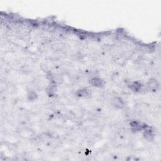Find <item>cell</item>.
Instances as JSON below:
<instances>
[{
  "mask_svg": "<svg viewBox=\"0 0 161 161\" xmlns=\"http://www.w3.org/2000/svg\"><path fill=\"white\" fill-rule=\"evenodd\" d=\"M111 105L113 107L117 109H122L125 106V102L122 100V98L118 96H115L111 100Z\"/></svg>",
  "mask_w": 161,
  "mask_h": 161,
  "instance_id": "obj_1",
  "label": "cell"
},
{
  "mask_svg": "<svg viewBox=\"0 0 161 161\" xmlns=\"http://www.w3.org/2000/svg\"><path fill=\"white\" fill-rule=\"evenodd\" d=\"M144 137L148 141H152L153 138H154V135H153V131L151 127H144Z\"/></svg>",
  "mask_w": 161,
  "mask_h": 161,
  "instance_id": "obj_2",
  "label": "cell"
},
{
  "mask_svg": "<svg viewBox=\"0 0 161 161\" xmlns=\"http://www.w3.org/2000/svg\"><path fill=\"white\" fill-rule=\"evenodd\" d=\"M90 84L94 87L101 88L104 86L105 82L103 79L100 78H93L91 79Z\"/></svg>",
  "mask_w": 161,
  "mask_h": 161,
  "instance_id": "obj_3",
  "label": "cell"
},
{
  "mask_svg": "<svg viewBox=\"0 0 161 161\" xmlns=\"http://www.w3.org/2000/svg\"><path fill=\"white\" fill-rule=\"evenodd\" d=\"M147 87L150 91H154L159 87V83L155 79H151L147 84Z\"/></svg>",
  "mask_w": 161,
  "mask_h": 161,
  "instance_id": "obj_4",
  "label": "cell"
},
{
  "mask_svg": "<svg viewBox=\"0 0 161 161\" xmlns=\"http://www.w3.org/2000/svg\"><path fill=\"white\" fill-rule=\"evenodd\" d=\"M130 127L131 128V130L133 131H138L143 129L144 127L142 125V124L137 122V121H133L130 123Z\"/></svg>",
  "mask_w": 161,
  "mask_h": 161,
  "instance_id": "obj_5",
  "label": "cell"
},
{
  "mask_svg": "<svg viewBox=\"0 0 161 161\" xmlns=\"http://www.w3.org/2000/svg\"><path fill=\"white\" fill-rule=\"evenodd\" d=\"M142 86H143V85H142L141 83L138 81H135L131 84L130 87L131 90L134 91V92H139V91L142 89Z\"/></svg>",
  "mask_w": 161,
  "mask_h": 161,
  "instance_id": "obj_6",
  "label": "cell"
},
{
  "mask_svg": "<svg viewBox=\"0 0 161 161\" xmlns=\"http://www.w3.org/2000/svg\"><path fill=\"white\" fill-rule=\"evenodd\" d=\"M76 94L77 95V96L80 98H86L89 96V91L86 88L79 89L76 92Z\"/></svg>",
  "mask_w": 161,
  "mask_h": 161,
  "instance_id": "obj_7",
  "label": "cell"
},
{
  "mask_svg": "<svg viewBox=\"0 0 161 161\" xmlns=\"http://www.w3.org/2000/svg\"><path fill=\"white\" fill-rule=\"evenodd\" d=\"M27 97H28V99L29 101H34L35 100H36V99H37L38 95L35 92V91H30V92L28 93V94L27 95Z\"/></svg>",
  "mask_w": 161,
  "mask_h": 161,
  "instance_id": "obj_8",
  "label": "cell"
},
{
  "mask_svg": "<svg viewBox=\"0 0 161 161\" xmlns=\"http://www.w3.org/2000/svg\"><path fill=\"white\" fill-rule=\"evenodd\" d=\"M52 80L55 84H61L63 81V78L60 75L56 74L52 76Z\"/></svg>",
  "mask_w": 161,
  "mask_h": 161,
  "instance_id": "obj_9",
  "label": "cell"
},
{
  "mask_svg": "<svg viewBox=\"0 0 161 161\" xmlns=\"http://www.w3.org/2000/svg\"><path fill=\"white\" fill-rule=\"evenodd\" d=\"M56 86L54 85H52L49 86L47 89V93L49 94V96H52L54 95L55 93H56Z\"/></svg>",
  "mask_w": 161,
  "mask_h": 161,
  "instance_id": "obj_10",
  "label": "cell"
}]
</instances>
